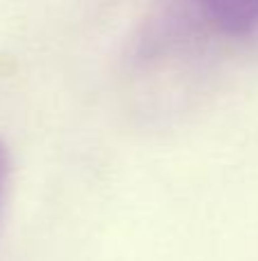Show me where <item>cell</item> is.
<instances>
[{
    "label": "cell",
    "mask_w": 258,
    "mask_h": 261,
    "mask_svg": "<svg viewBox=\"0 0 258 261\" xmlns=\"http://www.w3.org/2000/svg\"><path fill=\"white\" fill-rule=\"evenodd\" d=\"M204 18L224 35H249L258 30V0H192Z\"/></svg>",
    "instance_id": "1"
},
{
    "label": "cell",
    "mask_w": 258,
    "mask_h": 261,
    "mask_svg": "<svg viewBox=\"0 0 258 261\" xmlns=\"http://www.w3.org/2000/svg\"><path fill=\"white\" fill-rule=\"evenodd\" d=\"M7 176H9V156H7V149H5L3 140H0V202H3V195H5Z\"/></svg>",
    "instance_id": "2"
}]
</instances>
